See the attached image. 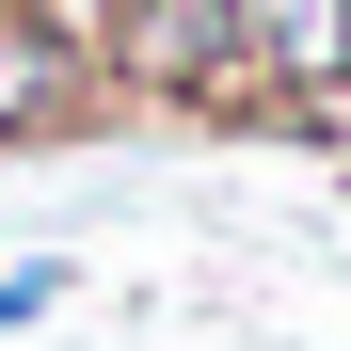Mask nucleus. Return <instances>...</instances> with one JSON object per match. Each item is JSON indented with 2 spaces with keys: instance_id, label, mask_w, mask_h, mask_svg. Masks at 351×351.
<instances>
[{
  "instance_id": "f257e3e1",
  "label": "nucleus",
  "mask_w": 351,
  "mask_h": 351,
  "mask_svg": "<svg viewBox=\"0 0 351 351\" xmlns=\"http://www.w3.org/2000/svg\"><path fill=\"white\" fill-rule=\"evenodd\" d=\"M80 48H96V96H112V112H176V128H271L256 48H240V0H80Z\"/></svg>"
},
{
  "instance_id": "7ed1b4c3",
  "label": "nucleus",
  "mask_w": 351,
  "mask_h": 351,
  "mask_svg": "<svg viewBox=\"0 0 351 351\" xmlns=\"http://www.w3.org/2000/svg\"><path fill=\"white\" fill-rule=\"evenodd\" d=\"M80 128H112L80 0H0V144H80Z\"/></svg>"
},
{
  "instance_id": "20e7f679",
  "label": "nucleus",
  "mask_w": 351,
  "mask_h": 351,
  "mask_svg": "<svg viewBox=\"0 0 351 351\" xmlns=\"http://www.w3.org/2000/svg\"><path fill=\"white\" fill-rule=\"evenodd\" d=\"M48 304H64V256H16V271H0V335H32Z\"/></svg>"
},
{
  "instance_id": "f03ea898",
  "label": "nucleus",
  "mask_w": 351,
  "mask_h": 351,
  "mask_svg": "<svg viewBox=\"0 0 351 351\" xmlns=\"http://www.w3.org/2000/svg\"><path fill=\"white\" fill-rule=\"evenodd\" d=\"M240 48L287 144H351V0H240Z\"/></svg>"
}]
</instances>
